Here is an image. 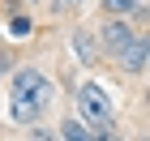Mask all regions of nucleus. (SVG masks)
I'll return each instance as SVG.
<instances>
[{
  "label": "nucleus",
  "mask_w": 150,
  "mask_h": 141,
  "mask_svg": "<svg viewBox=\"0 0 150 141\" xmlns=\"http://www.w3.org/2000/svg\"><path fill=\"white\" fill-rule=\"evenodd\" d=\"M26 141H64V133H52V128H35Z\"/></svg>",
  "instance_id": "nucleus-9"
},
{
  "label": "nucleus",
  "mask_w": 150,
  "mask_h": 141,
  "mask_svg": "<svg viewBox=\"0 0 150 141\" xmlns=\"http://www.w3.org/2000/svg\"><path fill=\"white\" fill-rule=\"evenodd\" d=\"M133 43H137V34H133V26H129L125 17H107V22L99 26V47H103L107 56H116V60H120Z\"/></svg>",
  "instance_id": "nucleus-3"
},
{
  "label": "nucleus",
  "mask_w": 150,
  "mask_h": 141,
  "mask_svg": "<svg viewBox=\"0 0 150 141\" xmlns=\"http://www.w3.org/2000/svg\"><path fill=\"white\" fill-rule=\"evenodd\" d=\"M142 0H103V13L107 17H129V13H137Z\"/></svg>",
  "instance_id": "nucleus-6"
},
{
  "label": "nucleus",
  "mask_w": 150,
  "mask_h": 141,
  "mask_svg": "<svg viewBox=\"0 0 150 141\" xmlns=\"http://www.w3.org/2000/svg\"><path fill=\"white\" fill-rule=\"evenodd\" d=\"M81 4H86V0H56V9H60V13H69V9H81Z\"/></svg>",
  "instance_id": "nucleus-12"
},
{
  "label": "nucleus",
  "mask_w": 150,
  "mask_h": 141,
  "mask_svg": "<svg viewBox=\"0 0 150 141\" xmlns=\"http://www.w3.org/2000/svg\"><path fill=\"white\" fill-rule=\"evenodd\" d=\"M17 4H39V0H17Z\"/></svg>",
  "instance_id": "nucleus-14"
},
{
  "label": "nucleus",
  "mask_w": 150,
  "mask_h": 141,
  "mask_svg": "<svg viewBox=\"0 0 150 141\" xmlns=\"http://www.w3.org/2000/svg\"><path fill=\"white\" fill-rule=\"evenodd\" d=\"M9 30H13L17 39H26V34H30V17H13V22H9Z\"/></svg>",
  "instance_id": "nucleus-10"
},
{
  "label": "nucleus",
  "mask_w": 150,
  "mask_h": 141,
  "mask_svg": "<svg viewBox=\"0 0 150 141\" xmlns=\"http://www.w3.org/2000/svg\"><path fill=\"white\" fill-rule=\"evenodd\" d=\"M13 69V56H9V47H0V73H9Z\"/></svg>",
  "instance_id": "nucleus-11"
},
{
  "label": "nucleus",
  "mask_w": 150,
  "mask_h": 141,
  "mask_svg": "<svg viewBox=\"0 0 150 141\" xmlns=\"http://www.w3.org/2000/svg\"><path fill=\"white\" fill-rule=\"evenodd\" d=\"M73 47H77V56H86V60L94 56V43L86 39V30H77V39H73Z\"/></svg>",
  "instance_id": "nucleus-7"
},
{
  "label": "nucleus",
  "mask_w": 150,
  "mask_h": 141,
  "mask_svg": "<svg viewBox=\"0 0 150 141\" xmlns=\"http://www.w3.org/2000/svg\"><path fill=\"white\" fill-rule=\"evenodd\" d=\"M77 116L90 124V128H99V124H112L116 120V107H112V98H107V90L99 81H86L77 90Z\"/></svg>",
  "instance_id": "nucleus-2"
},
{
  "label": "nucleus",
  "mask_w": 150,
  "mask_h": 141,
  "mask_svg": "<svg viewBox=\"0 0 150 141\" xmlns=\"http://www.w3.org/2000/svg\"><path fill=\"white\" fill-rule=\"evenodd\" d=\"M120 69L125 73H146V39H137V43L120 56Z\"/></svg>",
  "instance_id": "nucleus-4"
},
{
  "label": "nucleus",
  "mask_w": 150,
  "mask_h": 141,
  "mask_svg": "<svg viewBox=\"0 0 150 141\" xmlns=\"http://www.w3.org/2000/svg\"><path fill=\"white\" fill-rule=\"evenodd\" d=\"M94 141H125V137H120L112 124H99V128H94Z\"/></svg>",
  "instance_id": "nucleus-8"
},
{
  "label": "nucleus",
  "mask_w": 150,
  "mask_h": 141,
  "mask_svg": "<svg viewBox=\"0 0 150 141\" xmlns=\"http://www.w3.org/2000/svg\"><path fill=\"white\" fill-rule=\"evenodd\" d=\"M56 103V81L43 69H17L9 81V116L17 124H35Z\"/></svg>",
  "instance_id": "nucleus-1"
},
{
  "label": "nucleus",
  "mask_w": 150,
  "mask_h": 141,
  "mask_svg": "<svg viewBox=\"0 0 150 141\" xmlns=\"http://www.w3.org/2000/svg\"><path fill=\"white\" fill-rule=\"evenodd\" d=\"M146 73H150V34H146Z\"/></svg>",
  "instance_id": "nucleus-13"
},
{
  "label": "nucleus",
  "mask_w": 150,
  "mask_h": 141,
  "mask_svg": "<svg viewBox=\"0 0 150 141\" xmlns=\"http://www.w3.org/2000/svg\"><path fill=\"white\" fill-rule=\"evenodd\" d=\"M60 133H64V141H94V128H90L81 116L64 120V124H60Z\"/></svg>",
  "instance_id": "nucleus-5"
},
{
  "label": "nucleus",
  "mask_w": 150,
  "mask_h": 141,
  "mask_svg": "<svg viewBox=\"0 0 150 141\" xmlns=\"http://www.w3.org/2000/svg\"><path fill=\"white\" fill-rule=\"evenodd\" d=\"M146 103H150V90H146Z\"/></svg>",
  "instance_id": "nucleus-15"
},
{
  "label": "nucleus",
  "mask_w": 150,
  "mask_h": 141,
  "mask_svg": "<svg viewBox=\"0 0 150 141\" xmlns=\"http://www.w3.org/2000/svg\"><path fill=\"white\" fill-rule=\"evenodd\" d=\"M146 141H150V137H146Z\"/></svg>",
  "instance_id": "nucleus-16"
}]
</instances>
